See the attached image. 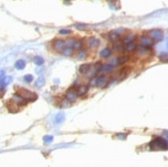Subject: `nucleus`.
<instances>
[{"instance_id": "f257e3e1", "label": "nucleus", "mask_w": 168, "mask_h": 167, "mask_svg": "<svg viewBox=\"0 0 168 167\" xmlns=\"http://www.w3.org/2000/svg\"><path fill=\"white\" fill-rule=\"evenodd\" d=\"M150 149L152 151H166L168 150V140L163 137H156L150 143Z\"/></svg>"}, {"instance_id": "f03ea898", "label": "nucleus", "mask_w": 168, "mask_h": 167, "mask_svg": "<svg viewBox=\"0 0 168 167\" xmlns=\"http://www.w3.org/2000/svg\"><path fill=\"white\" fill-rule=\"evenodd\" d=\"M17 94H19L20 96L23 97V98L27 101H34L35 99L37 98V96L35 95L34 93H32L31 91H28V90H26V89H23V88L18 90Z\"/></svg>"}, {"instance_id": "7ed1b4c3", "label": "nucleus", "mask_w": 168, "mask_h": 167, "mask_svg": "<svg viewBox=\"0 0 168 167\" xmlns=\"http://www.w3.org/2000/svg\"><path fill=\"white\" fill-rule=\"evenodd\" d=\"M154 44H155V42H154V39H152V38L149 37V36L143 35L139 38V44L141 47H144V48L150 49L151 47H153Z\"/></svg>"}, {"instance_id": "20e7f679", "label": "nucleus", "mask_w": 168, "mask_h": 167, "mask_svg": "<svg viewBox=\"0 0 168 167\" xmlns=\"http://www.w3.org/2000/svg\"><path fill=\"white\" fill-rule=\"evenodd\" d=\"M149 34H150V36H151L152 39L157 40V41H161V40L164 38V34H163V32L161 30H159V29H154V30H151Z\"/></svg>"}, {"instance_id": "39448f33", "label": "nucleus", "mask_w": 168, "mask_h": 167, "mask_svg": "<svg viewBox=\"0 0 168 167\" xmlns=\"http://www.w3.org/2000/svg\"><path fill=\"white\" fill-rule=\"evenodd\" d=\"M75 91H77L78 96L85 95V94H87V93H88V91H89V85H80V86H77V89H75Z\"/></svg>"}, {"instance_id": "423d86ee", "label": "nucleus", "mask_w": 168, "mask_h": 167, "mask_svg": "<svg viewBox=\"0 0 168 167\" xmlns=\"http://www.w3.org/2000/svg\"><path fill=\"white\" fill-rule=\"evenodd\" d=\"M77 91L75 90H73V89H70V90H68L67 91V93H66V99H68L69 101H75L77 99Z\"/></svg>"}, {"instance_id": "0eeeda50", "label": "nucleus", "mask_w": 168, "mask_h": 167, "mask_svg": "<svg viewBox=\"0 0 168 167\" xmlns=\"http://www.w3.org/2000/svg\"><path fill=\"white\" fill-rule=\"evenodd\" d=\"M121 39V35L116 31H111L108 33V40L111 42H118Z\"/></svg>"}, {"instance_id": "6e6552de", "label": "nucleus", "mask_w": 168, "mask_h": 167, "mask_svg": "<svg viewBox=\"0 0 168 167\" xmlns=\"http://www.w3.org/2000/svg\"><path fill=\"white\" fill-rule=\"evenodd\" d=\"M54 49L57 52H62L65 49V41L61 39H58L54 42Z\"/></svg>"}, {"instance_id": "1a4fd4ad", "label": "nucleus", "mask_w": 168, "mask_h": 167, "mask_svg": "<svg viewBox=\"0 0 168 167\" xmlns=\"http://www.w3.org/2000/svg\"><path fill=\"white\" fill-rule=\"evenodd\" d=\"M151 53V51H150L149 48H144V47H141L140 46L139 48L137 49V56L138 57H145V56H147L149 54Z\"/></svg>"}, {"instance_id": "9d476101", "label": "nucleus", "mask_w": 168, "mask_h": 167, "mask_svg": "<svg viewBox=\"0 0 168 167\" xmlns=\"http://www.w3.org/2000/svg\"><path fill=\"white\" fill-rule=\"evenodd\" d=\"M88 44L89 47L92 49H96L99 46V39H97L96 37H89L88 38Z\"/></svg>"}, {"instance_id": "9b49d317", "label": "nucleus", "mask_w": 168, "mask_h": 167, "mask_svg": "<svg viewBox=\"0 0 168 167\" xmlns=\"http://www.w3.org/2000/svg\"><path fill=\"white\" fill-rule=\"evenodd\" d=\"M136 37H137V36H136L135 34H130L128 36H126V37L123 39V42H122L123 46H125V44H130V42H135Z\"/></svg>"}, {"instance_id": "f8f14e48", "label": "nucleus", "mask_w": 168, "mask_h": 167, "mask_svg": "<svg viewBox=\"0 0 168 167\" xmlns=\"http://www.w3.org/2000/svg\"><path fill=\"white\" fill-rule=\"evenodd\" d=\"M136 44L135 42H130L128 44H125L124 46V51L127 52V53H132V52H134L136 50Z\"/></svg>"}, {"instance_id": "ddd939ff", "label": "nucleus", "mask_w": 168, "mask_h": 167, "mask_svg": "<svg viewBox=\"0 0 168 167\" xmlns=\"http://www.w3.org/2000/svg\"><path fill=\"white\" fill-rule=\"evenodd\" d=\"M91 69V65L90 64H83L80 66V68H78V71H80V73L84 74V75H86L87 73H88V71Z\"/></svg>"}, {"instance_id": "4468645a", "label": "nucleus", "mask_w": 168, "mask_h": 167, "mask_svg": "<svg viewBox=\"0 0 168 167\" xmlns=\"http://www.w3.org/2000/svg\"><path fill=\"white\" fill-rule=\"evenodd\" d=\"M106 84H107V78L105 76L103 75L97 76V84H96L97 87H104Z\"/></svg>"}, {"instance_id": "2eb2a0df", "label": "nucleus", "mask_w": 168, "mask_h": 167, "mask_svg": "<svg viewBox=\"0 0 168 167\" xmlns=\"http://www.w3.org/2000/svg\"><path fill=\"white\" fill-rule=\"evenodd\" d=\"M111 55V50L109 49V48L103 49L102 51H100V54H99L100 57L103 58V59H106V58H108Z\"/></svg>"}, {"instance_id": "dca6fc26", "label": "nucleus", "mask_w": 168, "mask_h": 167, "mask_svg": "<svg viewBox=\"0 0 168 167\" xmlns=\"http://www.w3.org/2000/svg\"><path fill=\"white\" fill-rule=\"evenodd\" d=\"M87 56H88L87 50H80V51H78L77 54V60H85L87 58Z\"/></svg>"}, {"instance_id": "f3484780", "label": "nucleus", "mask_w": 168, "mask_h": 167, "mask_svg": "<svg viewBox=\"0 0 168 167\" xmlns=\"http://www.w3.org/2000/svg\"><path fill=\"white\" fill-rule=\"evenodd\" d=\"M113 69H115V66H113L111 64H103L102 65V69L101 71H104V72H111L113 71Z\"/></svg>"}, {"instance_id": "a211bd4d", "label": "nucleus", "mask_w": 168, "mask_h": 167, "mask_svg": "<svg viewBox=\"0 0 168 167\" xmlns=\"http://www.w3.org/2000/svg\"><path fill=\"white\" fill-rule=\"evenodd\" d=\"M25 66H26V63L24 60H18L15 64V67L17 69H24L25 68Z\"/></svg>"}, {"instance_id": "6ab92c4d", "label": "nucleus", "mask_w": 168, "mask_h": 167, "mask_svg": "<svg viewBox=\"0 0 168 167\" xmlns=\"http://www.w3.org/2000/svg\"><path fill=\"white\" fill-rule=\"evenodd\" d=\"M83 41L82 40H75L74 42V47H73V50H77V51H80L83 48Z\"/></svg>"}, {"instance_id": "aec40b11", "label": "nucleus", "mask_w": 168, "mask_h": 167, "mask_svg": "<svg viewBox=\"0 0 168 167\" xmlns=\"http://www.w3.org/2000/svg\"><path fill=\"white\" fill-rule=\"evenodd\" d=\"M129 59H130L129 56H122V57L119 58V65L125 64L126 62H128Z\"/></svg>"}, {"instance_id": "412c9836", "label": "nucleus", "mask_w": 168, "mask_h": 167, "mask_svg": "<svg viewBox=\"0 0 168 167\" xmlns=\"http://www.w3.org/2000/svg\"><path fill=\"white\" fill-rule=\"evenodd\" d=\"M64 56H71L73 54V49L72 48H65L63 51H62Z\"/></svg>"}, {"instance_id": "4be33fe9", "label": "nucleus", "mask_w": 168, "mask_h": 167, "mask_svg": "<svg viewBox=\"0 0 168 167\" xmlns=\"http://www.w3.org/2000/svg\"><path fill=\"white\" fill-rule=\"evenodd\" d=\"M74 39H68L67 41H65V48H72L74 47Z\"/></svg>"}, {"instance_id": "5701e85b", "label": "nucleus", "mask_w": 168, "mask_h": 167, "mask_svg": "<svg viewBox=\"0 0 168 167\" xmlns=\"http://www.w3.org/2000/svg\"><path fill=\"white\" fill-rule=\"evenodd\" d=\"M102 65H103V64H102V63L97 62L95 65H94L93 68L95 69V71H96V72H99V71H101V69H102Z\"/></svg>"}, {"instance_id": "b1692460", "label": "nucleus", "mask_w": 168, "mask_h": 167, "mask_svg": "<svg viewBox=\"0 0 168 167\" xmlns=\"http://www.w3.org/2000/svg\"><path fill=\"white\" fill-rule=\"evenodd\" d=\"M43 84H44V78H42V76H40L38 80H37V82H36V87H38V88L42 87V86H43Z\"/></svg>"}, {"instance_id": "393cba45", "label": "nucleus", "mask_w": 168, "mask_h": 167, "mask_svg": "<svg viewBox=\"0 0 168 167\" xmlns=\"http://www.w3.org/2000/svg\"><path fill=\"white\" fill-rule=\"evenodd\" d=\"M113 50L115 52H122V51H124V46H121V44H119V46H113Z\"/></svg>"}, {"instance_id": "a878e982", "label": "nucleus", "mask_w": 168, "mask_h": 167, "mask_svg": "<svg viewBox=\"0 0 168 167\" xmlns=\"http://www.w3.org/2000/svg\"><path fill=\"white\" fill-rule=\"evenodd\" d=\"M59 34H61V35H68V34H71V31L68 30V29H61V30L59 31Z\"/></svg>"}, {"instance_id": "bb28decb", "label": "nucleus", "mask_w": 168, "mask_h": 167, "mask_svg": "<svg viewBox=\"0 0 168 167\" xmlns=\"http://www.w3.org/2000/svg\"><path fill=\"white\" fill-rule=\"evenodd\" d=\"M24 81L27 83H31L33 81V76L30 75V74H27V75L24 76Z\"/></svg>"}, {"instance_id": "cd10ccee", "label": "nucleus", "mask_w": 168, "mask_h": 167, "mask_svg": "<svg viewBox=\"0 0 168 167\" xmlns=\"http://www.w3.org/2000/svg\"><path fill=\"white\" fill-rule=\"evenodd\" d=\"M35 63H36L37 65H41V64H43V59H42L41 57H35Z\"/></svg>"}, {"instance_id": "c85d7f7f", "label": "nucleus", "mask_w": 168, "mask_h": 167, "mask_svg": "<svg viewBox=\"0 0 168 167\" xmlns=\"http://www.w3.org/2000/svg\"><path fill=\"white\" fill-rule=\"evenodd\" d=\"M96 84H97V76H93V78H91L90 80V86H96Z\"/></svg>"}, {"instance_id": "c756f323", "label": "nucleus", "mask_w": 168, "mask_h": 167, "mask_svg": "<svg viewBox=\"0 0 168 167\" xmlns=\"http://www.w3.org/2000/svg\"><path fill=\"white\" fill-rule=\"evenodd\" d=\"M75 27H77V29H80V30H84V29H86V25H85V24H77V25H75Z\"/></svg>"}, {"instance_id": "7c9ffc66", "label": "nucleus", "mask_w": 168, "mask_h": 167, "mask_svg": "<svg viewBox=\"0 0 168 167\" xmlns=\"http://www.w3.org/2000/svg\"><path fill=\"white\" fill-rule=\"evenodd\" d=\"M63 115H58V117L57 118H56V122H57V123H59L60 121H62V120H63Z\"/></svg>"}, {"instance_id": "2f4dec72", "label": "nucleus", "mask_w": 168, "mask_h": 167, "mask_svg": "<svg viewBox=\"0 0 168 167\" xmlns=\"http://www.w3.org/2000/svg\"><path fill=\"white\" fill-rule=\"evenodd\" d=\"M44 140H46V143H51V141L53 140V137L52 136H46V137H44Z\"/></svg>"}, {"instance_id": "473e14b6", "label": "nucleus", "mask_w": 168, "mask_h": 167, "mask_svg": "<svg viewBox=\"0 0 168 167\" xmlns=\"http://www.w3.org/2000/svg\"><path fill=\"white\" fill-rule=\"evenodd\" d=\"M4 74H5V72H4L3 70H0V80L4 78Z\"/></svg>"}, {"instance_id": "72a5a7b5", "label": "nucleus", "mask_w": 168, "mask_h": 167, "mask_svg": "<svg viewBox=\"0 0 168 167\" xmlns=\"http://www.w3.org/2000/svg\"><path fill=\"white\" fill-rule=\"evenodd\" d=\"M165 135H166V136L168 137V132H165Z\"/></svg>"}, {"instance_id": "f704fd0d", "label": "nucleus", "mask_w": 168, "mask_h": 167, "mask_svg": "<svg viewBox=\"0 0 168 167\" xmlns=\"http://www.w3.org/2000/svg\"><path fill=\"white\" fill-rule=\"evenodd\" d=\"M166 47H167V49H168V40H167V44H166Z\"/></svg>"}]
</instances>
